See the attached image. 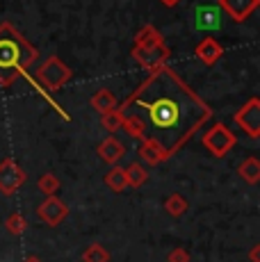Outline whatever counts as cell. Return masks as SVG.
Masks as SVG:
<instances>
[{
	"label": "cell",
	"mask_w": 260,
	"mask_h": 262,
	"mask_svg": "<svg viewBox=\"0 0 260 262\" xmlns=\"http://www.w3.org/2000/svg\"><path fill=\"white\" fill-rule=\"evenodd\" d=\"M117 110L130 137L153 142L164 160L174 158L212 117V107L169 67L151 71Z\"/></svg>",
	"instance_id": "6da1fadb"
},
{
	"label": "cell",
	"mask_w": 260,
	"mask_h": 262,
	"mask_svg": "<svg viewBox=\"0 0 260 262\" xmlns=\"http://www.w3.org/2000/svg\"><path fill=\"white\" fill-rule=\"evenodd\" d=\"M37 57H39L37 48H34L12 23H7V21L0 23V87H12V84L23 75V78H26L28 82L32 84V87L37 89V92L41 94L44 98H46L48 103H51L53 107L69 121V114L64 112L62 105L55 103L51 96L44 92L41 84H39L34 78H30L28 69L32 67Z\"/></svg>",
	"instance_id": "7a4b0ae2"
},
{
	"label": "cell",
	"mask_w": 260,
	"mask_h": 262,
	"mask_svg": "<svg viewBox=\"0 0 260 262\" xmlns=\"http://www.w3.org/2000/svg\"><path fill=\"white\" fill-rule=\"evenodd\" d=\"M71 75H73L71 69H69L57 55H51V57L37 69L34 80L44 87V92H59V89L71 80Z\"/></svg>",
	"instance_id": "3957f363"
},
{
	"label": "cell",
	"mask_w": 260,
	"mask_h": 262,
	"mask_svg": "<svg viewBox=\"0 0 260 262\" xmlns=\"http://www.w3.org/2000/svg\"><path fill=\"white\" fill-rule=\"evenodd\" d=\"M201 142L214 158H224V155L237 144V137H235V133H231L224 123H214L212 128L203 133Z\"/></svg>",
	"instance_id": "277c9868"
},
{
	"label": "cell",
	"mask_w": 260,
	"mask_h": 262,
	"mask_svg": "<svg viewBox=\"0 0 260 262\" xmlns=\"http://www.w3.org/2000/svg\"><path fill=\"white\" fill-rule=\"evenodd\" d=\"M26 180H28V173L21 169V164L14 158H7L0 162V194L14 196L26 185Z\"/></svg>",
	"instance_id": "5b68a950"
},
{
	"label": "cell",
	"mask_w": 260,
	"mask_h": 262,
	"mask_svg": "<svg viewBox=\"0 0 260 262\" xmlns=\"http://www.w3.org/2000/svg\"><path fill=\"white\" fill-rule=\"evenodd\" d=\"M130 57L139 64L142 69H148V71H156L160 67H167V59L171 57V50L167 48V43H158V46H151V48H139V46H133L130 50Z\"/></svg>",
	"instance_id": "8992f818"
},
{
	"label": "cell",
	"mask_w": 260,
	"mask_h": 262,
	"mask_svg": "<svg viewBox=\"0 0 260 262\" xmlns=\"http://www.w3.org/2000/svg\"><path fill=\"white\" fill-rule=\"evenodd\" d=\"M233 121L237 123V128H242V133L258 139L260 137V100L249 98L247 103L233 114Z\"/></svg>",
	"instance_id": "52a82bcc"
},
{
	"label": "cell",
	"mask_w": 260,
	"mask_h": 262,
	"mask_svg": "<svg viewBox=\"0 0 260 262\" xmlns=\"http://www.w3.org/2000/svg\"><path fill=\"white\" fill-rule=\"evenodd\" d=\"M37 216H39V219H41L46 226L55 228V226L64 224V219L69 216V205L64 203L62 199H57V196H46V199L39 203Z\"/></svg>",
	"instance_id": "ba28073f"
},
{
	"label": "cell",
	"mask_w": 260,
	"mask_h": 262,
	"mask_svg": "<svg viewBox=\"0 0 260 262\" xmlns=\"http://www.w3.org/2000/svg\"><path fill=\"white\" fill-rule=\"evenodd\" d=\"M260 0H217V7L224 9L235 23H244L258 9Z\"/></svg>",
	"instance_id": "9c48e42d"
},
{
	"label": "cell",
	"mask_w": 260,
	"mask_h": 262,
	"mask_svg": "<svg viewBox=\"0 0 260 262\" xmlns=\"http://www.w3.org/2000/svg\"><path fill=\"white\" fill-rule=\"evenodd\" d=\"M194 55H197V59L201 64L214 67V64L224 57V46L214 37H203L201 41L197 43V48H194Z\"/></svg>",
	"instance_id": "30bf717a"
},
{
	"label": "cell",
	"mask_w": 260,
	"mask_h": 262,
	"mask_svg": "<svg viewBox=\"0 0 260 262\" xmlns=\"http://www.w3.org/2000/svg\"><path fill=\"white\" fill-rule=\"evenodd\" d=\"M98 155H101L103 162L112 164V167H117L119 160H123V155H126V146L119 142L114 135H110V137H105L101 144H98Z\"/></svg>",
	"instance_id": "8fae6325"
},
{
	"label": "cell",
	"mask_w": 260,
	"mask_h": 262,
	"mask_svg": "<svg viewBox=\"0 0 260 262\" xmlns=\"http://www.w3.org/2000/svg\"><path fill=\"white\" fill-rule=\"evenodd\" d=\"M89 105H92L94 110H96L98 114H107V112H114V110L119 107V103H117V96H114L110 89H98L96 94L89 98Z\"/></svg>",
	"instance_id": "7c38bea8"
},
{
	"label": "cell",
	"mask_w": 260,
	"mask_h": 262,
	"mask_svg": "<svg viewBox=\"0 0 260 262\" xmlns=\"http://www.w3.org/2000/svg\"><path fill=\"white\" fill-rule=\"evenodd\" d=\"M162 41H164V37L160 34V30L156 25H151V23L142 25V28L137 30V34H135V46H139V48H151Z\"/></svg>",
	"instance_id": "4fadbf2b"
},
{
	"label": "cell",
	"mask_w": 260,
	"mask_h": 262,
	"mask_svg": "<svg viewBox=\"0 0 260 262\" xmlns=\"http://www.w3.org/2000/svg\"><path fill=\"white\" fill-rule=\"evenodd\" d=\"M237 173H240V178H242L244 183L258 185V180H260V160L253 158V155H251V158H247V160H242Z\"/></svg>",
	"instance_id": "5bb4252c"
},
{
	"label": "cell",
	"mask_w": 260,
	"mask_h": 262,
	"mask_svg": "<svg viewBox=\"0 0 260 262\" xmlns=\"http://www.w3.org/2000/svg\"><path fill=\"white\" fill-rule=\"evenodd\" d=\"M123 173H126V183H128V187H133V189L142 187V185L148 180V171L144 169L139 162L128 164V167L123 169Z\"/></svg>",
	"instance_id": "9a60e30c"
},
{
	"label": "cell",
	"mask_w": 260,
	"mask_h": 262,
	"mask_svg": "<svg viewBox=\"0 0 260 262\" xmlns=\"http://www.w3.org/2000/svg\"><path fill=\"white\" fill-rule=\"evenodd\" d=\"M139 158H142L146 164H151V167L164 162V155L160 153L158 146L153 142H148V139H142V144H139Z\"/></svg>",
	"instance_id": "2e32d148"
},
{
	"label": "cell",
	"mask_w": 260,
	"mask_h": 262,
	"mask_svg": "<svg viewBox=\"0 0 260 262\" xmlns=\"http://www.w3.org/2000/svg\"><path fill=\"white\" fill-rule=\"evenodd\" d=\"M197 25L199 28H219V7H199L197 12Z\"/></svg>",
	"instance_id": "e0dca14e"
},
{
	"label": "cell",
	"mask_w": 260,
	"mask_h": 262,
	"mask_svg": "<svg viewBox=\"0 0 260 262\" xmlns=\"http://www.w3.org/2000/svg\"><path fill=\"white\" fill-rule=\"evenodd\" d=\"M187 208H189V203L183 194H169L167 201H164V210L171 216H183L187 212Z\"/></svg>",
	"instance_id": "ac0fdd59"
},
{
	"label": "cell",
	"mask_w": 260,
	"mask_h": 262,
	"mask_svg": "<svg viewBox=\"0 0 260 262\" xmlns=\"http://www.w3.org/2000/svg\"><path fill=\"white\" fill-rule=\"evenodd\" d=\"M105 185H107L112 191H123V189H128V183H126V173H123V169L121 167H114V169H110L107 171V176H105Z\"/></svg>",
	"instance_id": "d6986e66"
},
{
	"label": "cell",
	"mask_w": 260,
	"mask_h": 262,
	"mask_svg": "<svg viewBox=\"0 0 260 262\" xmlns=\"http://www.w3.org/2000/svg\"><path fill=\"white\" fill-rule=\"evenodd\" d=\"M82 260L84 262H107L110 260V253H107V249H105L103 244L94 242V244H89L87 249L82 251Z\"/></svg>",
	"instance_id": "ffe728a7"
},
{
	"label": "cell",
	"mask_w": 260,
	"mask_h": 262,
	"mask_svg": "<svg viewBox=\"0 0 260 262\" xmlns=\"http://www.w3.org/2000/svg\"><path fill=\"white\" fill-rule=\"evenodd\" d=\"M37 187H39V191H41V194L55 196V194H57V189H59V178H57L55 173H51V171H48V173H44L41 178L37 180Z\"/></svg>",
	"instance_id": "44dd1931"
},
{
	"label": "cell",
	"mask_w": 260,
	"mask_h": 262,
	"mask_svg": "<svg viewBox=\"0 0 260 262\" xmlns=\"http://www.w3.org/2000/svg\"><path fill=\"white\" fill-rule=\"evenodd\" d=\"M5 228H7L12 235H23L28 228V221L21 212H12L7 219H5Z\"/></svg>",
	"instance_id": "7402d4cb"
},
{
	"label": "cell",
	"mask_w": 260,
	"mask_h": 262,
	"mask_svg": "<svg viewBox=\"0 0 260 262\" xmlns=\"http://www.w3.org/2000/svg\"><path fill=\"white\" fill-rule=\"evenodd\" d=\"M101 125H103L105 130H107V133H119V130L123 128V117H121V112H119V110H114V112L103 114Z\"/></svg>",
	"instance_id": "603a6c76"
},
{
	"label": "cell",
	"mask_w": 260,
	"mask_h": 262,
	"mask_svg": "<svg viewBox=\"0 0 260 262\" xmlns=\"http://www.w3.org/2000/svg\"><path fill=\"white\" fill-rule=\"evenodd\" d=\"M169 262H189V253L183 249V246H178V249H174L171 253H169Z\"/></svg>",
	"instance_id": "cb8c5ba5"
},
{
	"label": "cell",
	"mask_w": 260,
	"mask_h": 262,
	"mask_svg": "<svg viewBox=\"0 0 260 262\" xmlns=\"http://www.w3.org/2000/svg\"><path fill=\"white\" fill-rule=\"evenodd\" d=\"M258 253H260V244H256V246L251 249V262H260V260H258Z\"/></svg>",
	"instance_id": "d4e9b609"
},
{
	"label": "cell",
	"mask_w": 260,
	"mask_h": 262,
	"mask_svg": "<svg viewBox=\"0 0 260 262\" xmlns=\"http://www.w3.org/2000/svg\"><path fill=\"white\" fill-rule=\"evenodd\" d=\"M160 3H162L164 7H176V5L181 3V0H160Z\"/></svg>",
	"instance_id": "484cf974"
},
{
	"label": "cell",
	"mask_w": 260,
	"mask_h": 262,
	"mask_svg": "<svg viewBox=\"0 0 260 262\" xmlns=\"http://www.w3.org/2000/svg\"><path fill=\"white\" fill-rule=\"evenodd\" d=\"M26 262H41V260H39V258H34V255H32V258H28Z\"/></svg>",
	"instance_id": "4316f807"
}]
</instances>
